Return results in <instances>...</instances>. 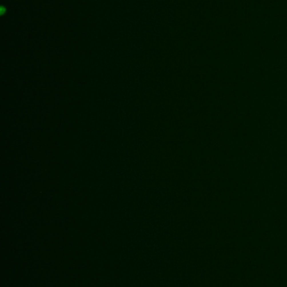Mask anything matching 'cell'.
I'll use <instances>...</instances> for the list:
<instances>
[{
    "label": "cell",
    "instance_id": "obj_1",
    "mask_svg": "<svg viewBox=\"0 0 287 287\" xmlns=\"http://www.w3.org/2000/svg\"><path fill=\"white\" fill-rule=\"evenodd\" d=\"M6 11H7V9H6L3 6H2V7H1V15H3Z\"/></svg>",
    "mask_w": 287,
    "mask_h": 287
}]
</instances>
